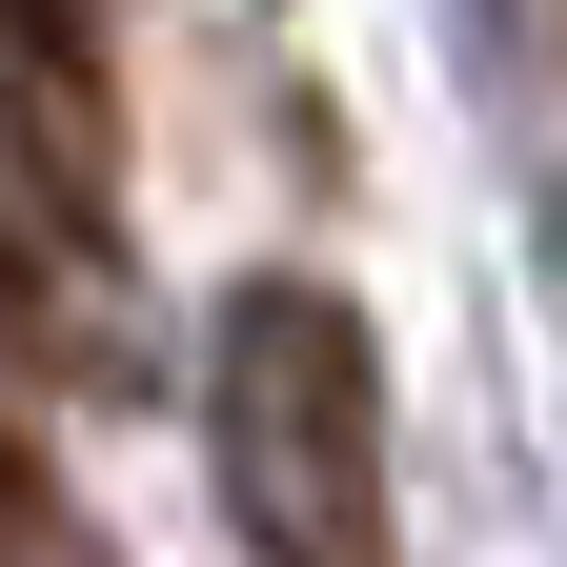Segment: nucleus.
I'll return each instance as SVG.
<instances>
[{"mask_svg":"<svg viewBox=\"0 0 567 567\" xmlns=\"http://www.w3.org/2000/svg\"><path fill=\"white\" fill-rule=\"evenodd\" d=\"M224 507L264 567H385V365L324 284L224 305Z\"/></svg>","mask_w":567,"mask_h":567,"instance_id":"nucleus-1","label":"nucleus"},{"mask_svg":"<svg viewBox=\"0 0 567 567\" xmlns=\"http://www.w3.org/2000/svg\"><path fill=\"white\" fill-rule=\"evenodd\" d=\"M0 344H21V224H0Z\"/></svg>","mask_w":567,"mask_h":567,"instance_id":"nucleus-2","label":"nucleus"}]
</instances>
